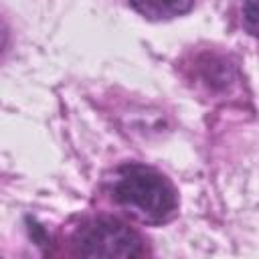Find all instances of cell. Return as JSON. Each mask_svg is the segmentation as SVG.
<instances>
[{
    "label": "cell",
    "instance_id": "6da1fadb",
    "mask_svg": "<svg viewBox=\"0 0 259 259\" xmlns=\"http://www.w3.org/2000/svg\"><path fill=\"white\" fill-rule=\"evenodd\" d=\"M111 198L127 214L146 225H162L178 212L174 184L156 168L146 164H123L115 170Z\"/></svg>",
    "mask_w": 259,
    "mask_h": 259
},
{
    "label": "cell",
    "instance_id": "7a4b0ae2",
    "mask_svg": "<svg viewBox=\"0 0 259 259\" xmlns=\"http://www.w3.org/2000/svg\"><path fill=\"white\" fill-rule=\"evenodd\" d=\"M73 253L79 257L127 259L146 255L144 239L138 231L113 217H95L85 221L71 239Z\"/></svg>",
    "mask_w": 259,
    "mask_h": 259
},
{
    "label": "cell",
    "instance_id": "3957f363",
    "mask_svg": "<svg viewBox=\"0 0 259 259\" xmlns=\"http://www.w3.org/2000/svg\"><path fill=\"white\" fill-rule=\"evenodd\" d=\"M130 6L148 20H172L192 10L194 0H127Z\"/></svg>",
    "mask_w": 259,
    "mask_h": 259
},
{
    "label": "cell",
    "instance_id": "277c9868",
    "mask_svg": "<svg viewBox=\"0 0 259 259\" xmlns=\"http://www.w3.org/2000/svg\"><path fill=\"white\" fill-rule=\"evenodd\" d=\"M241 22H243V28L251 36L259 38V0H245L243 2Z\"/></svg>",
    "mask_w": 259,
    "mask_h": 259
}]
</instances>
